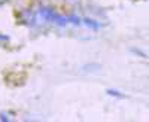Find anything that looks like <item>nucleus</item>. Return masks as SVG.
I'll return each mask as SVG.
<instances>
[{
  "label": "nucleus",
  "mask_w": 149,
  "mask_h": 122,
  "mask_svg": "<svg viewBox=\"0 0 149 122\" xmlns=\"http://www.w3.org/2000/svg\"><path fill=\"white\" fill-rule=\"evenodd\" d=\"M3 2H6V0H0V3H3Z\"/></svg>",
  "instance_id": "nucleus-1"
}]
</instances>
